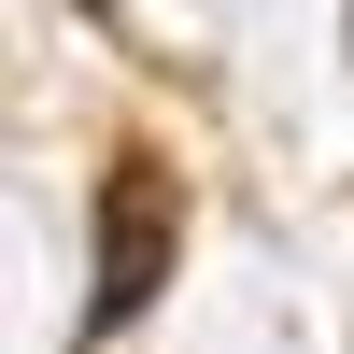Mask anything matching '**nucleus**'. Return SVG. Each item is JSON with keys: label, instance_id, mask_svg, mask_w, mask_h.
Here are the masks:
<instances>
[{"label": "nucleus", "instance_id": "obj_1", "mask_svg": "<svg viewBox=\"0 0 354 354\" xmlns=\"http://www.w3.org/2000/svg\"><path fill=\"white\" fill-rule=\"evenodd\" d=\"M170 213H185V198H170V170L156 156H113V185H100V312H85V326H128L142 298H156V255H170Z\"/></svg>", "mask_w": 354, "mask_h": 354}]
</instances>
